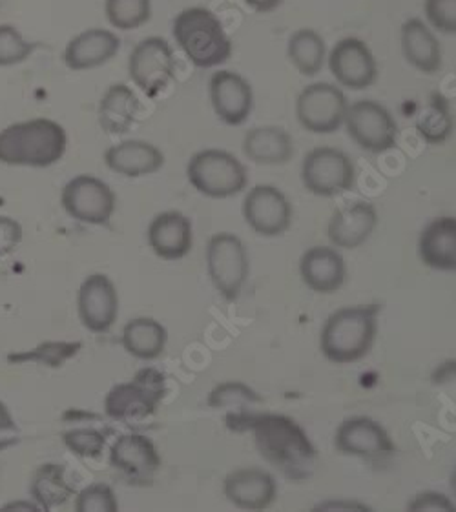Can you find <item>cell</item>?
<instances>
[{
    "mask_svg": "<svg viewBox=\"0 0 456 512\" xmlns=\"http://www.w3.org/2000/svg\"><path fill=\"white\" fill-rule=\"evenodd\" d=\"M227 427L250 432L261 458L291 482H307L318 465V451L309 434L291 416L276 412L227 414Z\"/></svg>",
    "mask_w": 456,
    "mask_h": 512,
    "instance_id": "6da1fadb",
    "label": "cell"
},
{
    "mask_svg": "<svg viewBox=\"0 0 456 512\" xmlns=\"http://www.w3.org/2000/svg\"><path fill=\"white\" fill-rule=\"evenodd\" d=\"M382 305H354L332 312L320 332V350L334 365H351L373 349Z\"/></svg>",
    "mask_w": 456,
    "mask_h": 512,
    "instance_id": "7a4b0ae2",
    "label": "cell"
},
{
    "mask_svg": "<svg viewBox=\"0 0 456 512\" xmlns=\"http://www.w3.org/2000/svg\"><path fill=\"white\" fill-rule=\"evenodd\" d=\"M68 148L61 124L46 117L10 124L0 132V163L48 168L59 163Z\"/></svg>",
    "mask_w": 456,
    "mask_h": 512,
    "instance_id": "3957f363",
    "label": "cell"
},
{
    "mask_svg": "<svg viewBox=\"0 0 456 512\" xmlns=\"http://www.w3.org/2000/svg\"><path fill=\"white\" fill-rule=\"evenodd\" d=\"M172 35L188 61L201 70H212L227 64L234 53L223 22L205 6H192L179 11L172 22Z\"/></svg>",
    "mask_w": 456,
    "mask_h": 512,
    "instance_id": "277c9868",
    "label": "cell"
},
{
    "mask_svg": "<svg viewBox=\"0 0 456 512\" xmlns=\"http://www.w3.org/2000/svg\"><path fill=\"white\" fill-rule=\"evenodd\" d=\"M188 183L210 199H228L249 186V172L238 157L227 150L205 148L190 157Z\"/></svg>",
    "mask_w": 456,
    "mask_h": 512,
    "instance_id": "5b68a950",
    "label": "cell"
},
{
    "mask_svg": "<svg viewBox=\"0 0 456 512\" xmlns=\"http://www.w3.org/2000/svg\"><path fill=\"white\" fill-rule=\"evenodd\" d=\"M208 277L223 299L236 301L250 274L247 246L236 234L219 232L207 245Z\"/></svg>",
    "mask_w": 456,
    "mask_h": 512,
    "instance_id": "8992f818",
    "label": "cell"
},
{
    "mask_svg": "<svg viewBox=\"0 0 456 512\" xmlns=\"http://www.w3.org/2000/svg\"><path fill=\"white\" fill-rule=\"evenodd\" d=\"M301 183L316 197H336L353 188L356 166L340 148L318 146L303 157Z\"/></svg>",
    "mask_w": 456,
    "mask_h": 512,
    "instance_id": "52a82bcc",
    "label": "cell"
},
{
    "mask_svg": "<svg viewBox=\"0 0 456 512\" xmlns=\"http://www.w3.org/2000/svg\"><path fill=\"white\" fill-rule=\"evenodd\" d=\"M343 126L349 137L369 154H385L398 143V123L384 104L360 99L349 104Z\"/></svg>",
    "mask_w": 456,
    "mask_h": 512,
    "instance_id": "ba28073f",
    "label": "cell"
},
{
    "mask_svg": "<svg viewBox=\"0 0 456 512\" xmlns=\"http://www.w3.org/2000/svg\"><path fill=\"white\" fill-rule=\"evenodd\" d=\"M349 104L338 84L312 82L296 99V119L311 134H334L342 128Z\"/></svg>",
    "mask_w": 456,
    "mask_h": 512,
    "instance_id": "9c48e42d",
    "label": "cell"
},
{
    "mask_svg": "<svg viewBox=\"0 0 456 512\" xmlns=\"http://www.w3.org/2000/svg\"><path fill=\"white\" fill-rule=\"evenodd\" d=\"M165 392V376L159 370H141L132 381L121 383L108 392L104 410L114 420H141L156 412Z\"/></svg>",
    "mask_w": 456,
    "mask_h": 512,
    "instance_id": "30bf717a",
    "label": "cell"
},
{
    "mask_svg": "<svg viewBox=\"0 0 456 512\" xmlns=\"http://www.w3.org/2000/svg\"><path fill=\"white\" fill-rule=\"evenodd\" d=\"M176 66L170 42L156 35L135 44L128 59L130 79L150 99L165 92L176 75Z\"/></svg>",
    "mask_w": 456,
    "mask_h": 512,
    "instance_id": "8fae6325",
    "label": "cell"
},
{
    "mask_svg": "<svg viewBox=\"0 0 456 512\" xmlns=\"http://www.w3.org/2000/svg\"><path fill=\"white\" fill-rule=\"evenodd\" d=\"M61 205L68 216L84 225H106L114 216V190L103 179L81 174L70 179L63 188Z\"/></svg>",
    "mask_w": 456,
    "mask_h": 512,
    "instance_id": "7c38bea8",
    "label": "cell"
},
{
    "mask_svg": "<svg viewBox=\"0 0 456 512\" xmlns=\"http://www.w3.org/2000/svg\"><path fill=\"white\" fill-rule=\"evenodd\" d=\"M245 223L263 237H280L291 228L294 208L278 186L256 185L243 199Z\"/></svg>",
    "mask_w": 456,
    "mask_h": 512,
    "instance_id": "4fadbf2b",
    "label": "cell"
},
{
    "mask_svg": "<svg viewBox=\"0 0 456 512\" xmlns=\"http://www.w3.org/2000/svg\"><path fill=\"white\" fill-rule=\"evenodd\" d=\"M327 64L340 88L362 92L378 81V62L373 50L358 37L336 42L327 55Z\"/></svg>",
    "mask_w": 456,
    "mask_h": 512,
    "instance_id": "5bb4252c",
    "label": "cell"
},
{
    "mask_svg": "<svg viewBox=\"0 0 456 512\" xmlns=\"http://www.w3.org/2000/svg\"><path fill=\"white\" fill-rule=\"evenodd\" d=\"M334 447L345 456L363 460H382L396 452L393 438L384 425L367 416L342 421L334 432Z\"/></svg>",
    "mask_w": 456,
    "mask_h": 512,
    "instance_id": "9a60e30c",
    "label": "cell"
},
{
    "mask_svg": "<svg viewBox=\"0 0 456 512\" xmlns=\"http://www.w3.org/2000/svg\"><path fill=\"white\" fill-rule=\"evenodd\" d=\"M208 95L214 113L227 126H241L254 110V90L241 73L218 70L208 81Z\"/></svg>",
    "mask_w": 456,
    "mask_h": 512,
    "instance_id": "2e32d148",
    "label": "cell"
},
{
    "mask_svg": "<svg viewBox=\"0 0 456 512\" xmlns=\"http://www.w3.org/2000/svg\"><path fill=\"white\" fill-rule=\"evenodd\" d=\"M77 307L79 318L90 332H108L119 316V294L114 281L104 274L86 277L79 288Z\"/></svg>",
    "mask_w": 456,
    "mask_h": 512,
    "instance_id": "e0dca14e",
    "label": "cell"
},
{
    "mask_svg": "<svg viewBox=\"0 0 456 512\" xmlns=\"http://www.w3.org/2000/svg\"><path fill=\"white\" fill-rule=\"evenodd\" d=\"M223 494L241 511H265L278 498V482L265 469L241 467L223 482Z\"/></svg>",
    "mask_w": 456,
    "mask_h": 512,
    "instance_id": "ac0fdd59",
    "label": "cell"
},
{
    "mask_svg": "<svg viewBox=\"0 0 456 512\" xmlns=\"http://www.w3.org/2000/svg\"><path fill=\"white\" fill-rule=\"evenodd\" d=\"M378 226V212L367 201H354L338 208L327 225V237L334 248L354 250L360 248L373 236Z\"/></svg>",
    "mask_w": 456,
    "mask_h": 512,
    "instance_id": "d6986e66",
    "label": "cell"
},
{
    "mask_svg": "<svg viewBox=\"0 0 456 512\" xmlns=\"http://www.w3.org/2000/svg\"><path fill=\"white\" fill-rule=\"evenodd\" d=\"M121 50V39L117 33L103 28L77 33L64 48V64L73 72H88L101 68L114 59Z\"/></svg>",
    "mask_w": 456,
    "mask_h": 512,
    "instance_id": "ffe728a7",
    "label": "cell"
},
{
    "mask_svg": "<svg viewBox=\"0 0 456 512\" xmlns=\"http://www.w3.org/2000/svg\"><path fill=\"white\" fill-rule=\"evenodd\" d=\"M148 245L165 261H177L190 254L194 245L192 221L177 210L157 214L146 232Z\"/></svg>",
    "mask_w": 456,
    "mask_h": 512,
    "instance_id": "44dd1931",
    "label": "cell"
},
{
    "mask_svg": "<svg viewBox=\"0 0 456 512\" xmlns=\"http://www.w3.org/2000/svg\"><path fill=\"white\" fill-rule=\"evenodd\" d=\"M300 276L305 287L316 294H334L343 287L347 265L338 248L312 246L300 259Z\"/></svg>",
    "mask_w": 456,
    "mask_h": 512,
    "instance_id": "7402d4cb",
    "label": "cell"
},
{
    "mask_svg": "<svg viewBox=\"0 0 456 512\" xmlns=\"http://www.w3.org/2000/svg\"><path fill=\"white\" fill-rule=\"evenodd\" d=\"M400 46L405 61L416 72L435 75L442 70V44L436 37V31L420 17H411L402 24Z\"/></svg>",
    "mask_w": 456,
    "mask_h": 512,
    "instance_id": "603a6c76",
    "label": "cell"
},
{
    "mask_svg": "<svg viewBox=\"0 0 456 512\" xmlns=\"http://www.w3.org/2000/svg\"><path fill=\"white\" fill-rule=\"evenodd\" d=\"M110 461L135 482H150L161 467L156 445L143 434H125L115 441Z\"/></svg>",
    "mask_w": 456,
    "mask_h": 512,
    "instance_id": "cb8c5ba5",
    "label": "cell"
},
{
    "mask_svg": "<svg viewBox=\"0 0 456 512\" xmlns=\"http://www.w3.org/2000/svg\"><path fill=\"white\" fill-rule=\"evenodd\" d=\"M418 257L424 267L456 272V217H435L418 237Z\"/></svg>",
    "mask_w": 456,
    "mask_h": 512,
    "instance_id": "d4e9b609",
    "label": "cell"
},
{
    "mask_svg": "<svg viewBox=\"0 0 456 512\" xmlns=\"http://www.w3.org/2000/svg\"><path fill=\"white\" fill-rule=\"evenodd\" d=\"M104 163L114 174L137 179L157 174L165 166V154L156 144L130 139L110 146L104 152Z\"/></svg>",
    "mask_w": 456,
    "mask_h": 512,
    "instance_id": "484cf974",
    "label": "cell"
},
{
    "mask_svg": "<svg viewBox=\"0 0 456 512\" xmlns=\"http://www.w3.org/2000/svg\"><path fill=\"white\" fill-rule=\"evenodd\" d=\"M243 154L252 163L281 166L294 157L296 146L283 126H256L243 137Z\"/></svg>",
    "mask_w": 456,
    "mask_h": 512,
    "instance_id": "4316f807",
    "label": "cell"
},
{
    "mask_svg": "<svg viewBox=\"0 0 456 512\" xmlns=\"http://www.w3.org/2000/svg\"><path fill=\"white\" fill-rule=\"evenodd\" d=\"M139 113V99L134 90L125 84H112L99 103V124L108 135L130 132Z\"/></svg>",
    "mask_w": 456,
    "mask_h": 512,
    "instance_id": "83f0119b",
    "label": "cell"
},
{
    "mask_svg": "<svg viewBox=\"0 0 456 512\" xmlns=\"http://www.w3.org/2000/svg\"><path fill=\"white\" fill-rule=\"evenodd\" d=\"M121 339L128 354L143 361H152L163 354L168 332L154 318H135L126 323Z\"/></svg>",
    "mask_w": 456,
    "mask_h": 512,
    "instance_id": "f1b7e54d",
    "label": "cell"
},
{
    "mask_svg": "<svg viewBox=\"0 0 456 512\" xmlns=\"http://www.w3.org/2000/svg\"><path fill=\"white\" fill-rule=\"evenodd\" d=\"M287 57L303 77H316L327 61V44L318 31L300 28L287 41Z\"/></svg>",
    "mask_w": 456,
    "mask_h": 512,
    "instance_id": "f546056e",
    "label": "cell"
},
{
    "mask_svg": "<svg viewBox=\"0 0 456 512\" xmlns=\"http://www.w3.org/2000/svg\"><path fill=\"white\" fill-rule=\"evenodd\" d=\"M455 130L451 104L442 93H431L429 101L416 117V132L427 144L446 143Z\"/></svg>",
    "mask_w": 456,
    "mask_h": 512,
    "instance_id": "4dcf8cb0",
    "label": "cell"
},
{
    "mask_svg": "<svg viewBox=\"0 0 456 512\" xmlns=\"http://www.w3.org/2000/svg\"><path fill=\"white\" fill-rule=\"evenodd\" d=\"M32 496L42 509L63 505L72 496V487L64 478L63 465H42L32 480Z\"/></svg>",
    "mask_w": 456,
    "mask_h": 512,
    "instance_id": "1f68e13d",
    "label": "cell"
},
{
    "mask_svg": "<svg viewBox=\"0 0 456 512\" xmlns=\"http://www.w3.org/2000/svg\"><path fill=\"white\" fill-rule=\"evenodd\" d=\"M261 403H263V398L260 394L241 381L221 383L208 394V405L212 409L228 410V414L247 412Z\"/></svg>",
    "mask_w": 456,
    "mask_h": 512,
    "instance_id": "d6a6232c",
    "label": "cell"
},
{
    "mask_svg": "<svg viewBox=\"0 0 456 512\" xmlns=\"http://www.w3.org/2000/svg\"><path fill=\"white\" fill-rule=\"evenodd\" d=\"M104 13L115 30H137L150 21L152 0H106Z\"/></svg>",
    "mask_w": 456,
    "mask_h": 512,
    "instance_id": "836d02e7",
    "label": "cell"
},
{
    "mask_svg": "<svg viewBox=\"0 0 456 512\" xmlns=\"http://www.w3.org/2000/svg\"><path fill=\"white\" fill-rule=\"evenodd\" d=\"M37 46L26 41L11 24H0V68H10L30 59Z\"/></svg>",
    "mask_w": 456,
    "mask_h": 512,
    "instance_id": "e575fe53",
    "label": "cell"
},
{
    "mask_svg": "<svg viewBox=\"0 0 456 512\" xmlns=\"http://www.w3.org/2000/svg\"><path fill=\"white\" fill-rule=\"evenodd\" d=\"M77 512H115L119 511V503L114 491L104 483H94L79 492L75 500Z\"/></svg>",
    "mask_w": 456,
    "mask_h": 512,
    "instance_id": "d590c367",
    "label": "cell"
},
{
    "mask_svg": "<svg viewBox=\"0 0 456 512\" xmlns=\"http://www.w3.org/2000/svg\"><path fill=\"white\" fill-rule=\"evenodd\" d=\"M425 22L444 35H456V0H424Z\"/></svg>",
    "mask_w": 456,
    "mask_h": 512,
    "instance_id": "8d00e7d4",
    "label": "cell"
},
{
    "mask_svg": "<svg viewBox=\"0 0 456 512\" xmlns=\"http://www.w3.org/2000/svg\"><path fill=\"white\" fill-rule=\"evenodd\" d=\"M64 441L79 456H99L104 447L103 436L94 431L68 432Z\"/></svg>",
    "mask_w": 456,
    "mask_h": 512,
    "instance_id": "74e56055",
    "label": "cell"
},
{
    "mask_svg": "<svg viewBox=\"0 0 456 512\" xmlns=\"http://www.w3.org/2000/svg\"><path fill=\"white\" fill-rule=\"evenodd\" d=\"M407 511H453L456 512V503L453 498L436 491L418 492L411 502L407 503Z\"/></svg>",
    "mask_w": 456,
    "mask_h": 512,
    "instance_id": "f35d334b",
    "label": "cell"
},
{
    "mask_svg": "<svg viewBox=\"0 0 456 512\" xmlns=\"http://www.w3.org/2000/svg\"><path fill=\"white\" fill-rule=\"evenodd\" d=\"M15 432H17L15 420L11 418L8 407L0 401V449H4V447L11 445L10 441H6L4 438H8V440L11 441L17 440V438H15Z\"/></svg>",
    "mask_w": 456,
    "mask_h": 512,
    "instance_id": "ab89813d",
    "label": "cell"
},
{
    "mask_svg": "<svg viewBox=\"0 0 456 512\" xmlns=\"http://www.w3.org/2000/svg\"><path fill=\"white\" fill-rule=\"evenodd\" d=\"M314 511H371V507L356 500H327L318 503Z\"/></svg>",
    "mask_w": 456,
    "mask_h": 512,
    "instance_id": "60d3db41",
    "label": "cell"
},
{
    "mask_svg": "<svg viewBox=\"0 0 456 512\" xmlns=\"http://www.w3.org/2000/svg\"><path fill=\"white\" fill-rule=\"evenodd\" d=\"M451 381H456V359H449L446 363L438 365L435 374H433L435 385H447Z\"/></svg>",
    "mask_w": 456,
    "mask_h": 512,
    "instance_id": "b9f144b4",
    "label": "cell"
},
{
    "mask_svg": "<svg viewBox=\"0 0 456 512\" xmlns=\"http://www.w3.org/2000/svg\"><path fill=\"white\" fill-rule=\"evenodd\" d=\"M250 10L256 13H270V11L278 10L283 0H243Z\"/></svg>",
    "mask_w": 456,
    "mask_h": 512,
    "instance_id": "7bdbcfd3",
    "label": "cell"
},
{
    "mask_svg": "<svg viewBox=\"0 0 456 512\" xmlns=\"http://www.w3.org/2000/svg\"><path fill=\"white\" fill-rule=\"evenodd\" d=\"M10 509H24V511H39L41 507L37 503H11L8 507H4V511H10Z\"/></svg>",
    "mask_w": 456,
    "mask_h": 512,
    "instance_id": "ee69618b",
    "label": "cell"
},
{
    "mask_svg": "<svg viewBox=\"0 0 456 512\" xmlns=\"http://www.w3.org/2000/svg\"><path fill=\"white\" fill-rule=\"evenodd\" d=\"M449 485H451V492H453V498H455L456 503V467L451 472V480H449Z\"/></svg>",
    "mask_w": 456,
    "mask_h": 512,
    "instance_id": "f6af8a7d",
    "label": "cell"
}]
</instances>
